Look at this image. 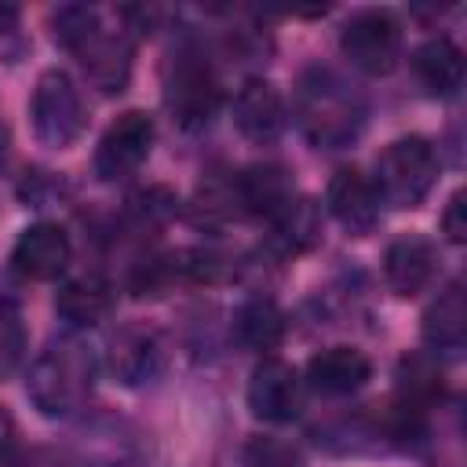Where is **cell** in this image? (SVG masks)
<instances>
[{
	"label": "cell",
	"instance_id": "6da1fadb",
	"mask_svg": "<svg viewBox=\"0 0 467 467\" xmlns=\"http://www.w3.org/2000/svg\"><path fill=\"white\" fill-rule=\"evenodd\" d=\"M95 387V358L77 336L51 339L26 372V398L40 416L66 420L84 409Z\"/></svg>",
	"mask_w": 467,
	"mask_h": 467
},
{
	"label": "cell",
	"instance_id": "7a4b0ae2",
	"mask_svg": "<svg viewBox=\"0 0 467 467\" xmlns=\"http://www.w3.org/2000/svg\"><path fill=\"white\" fill-rule=\"evenodd\" d=\"M296 124L299 131L325 150H339L358 139L365 124L361 99L332 73V69H306L296 88Z\"/></svg>",
	"mask_w": 467,
	"mask_h": 467
},
{
	"label": "cell",
	"instance_id": "3957f363",
	"mask_svg": "<svg viewBox=\"0 0 467 467\" xmlns=\"http://www.w3.org/2000/svg\"><path fill=\"white\" fill-rule=\"evenodd\" d=\"M438 171H441V161L434 146L423 135H405V139H394L376 157L372 190L390 208H416L434 190Z\"/></svg>",
	"mask_w": 467,
	"mask_h": 467
},
{
	"label": "cell",
	"instance_id": "277c9868",
	"mask_svg": "<svg viewBox=\"0 0 467 467\" xmlns=\"http://www.w3.org/2000/svg\"><path fill=\"white\" fill-rule=\"evenodd\" d=\"M164 106L186 131L204 128L219 109V80L197 47H175L164 66Z\"/></svg>",
	"mask_w": 467,
	"mask_h": 467
},
{
	"label": "cell",
	"instance_id": "5b68a950",
	"mask_svg": "<svg viewBox=\"0 0 467 467\" xmlns=\"http://www.w3.org/2000/svg\"><path fill=\"white\" fill-rule=\"evenodd\" d=\"M33 135L47 150H69L84 131V102L66 69H44L29 99Z\"/></svg>",
	"mask_w": 467,
	"mask_h": 467
},
{
	"label": "cell",
	"instance_id": "8992f818",
	"mask_svg": "<svg viewBox=\"0 0 467 467\" xmlns=\"http://www.w3.org/2000/svg\"><path fill=\"white\" fill-rule=\"evenodd\" d=\"M339 51L354 69L387 77L401 62V22L387 7H361L343 22Z\"/></svg>",
	"mask_w": 467,
	"mask_h": 467
},
{
	"label": "cell",
	"instance_id": "52a82bcc",
	"mask_svg": "<svg viewBox=\"0 0 467 467\" xmlns=\"http://www.w3.org/2000/svg\"><path fill=\"white\" fill-rule=\"evenodd\" d=\"M153 146V117L146 109H124L95 146V175L102 182H117L135 175Z\"/></svg>",
	"mask_w": 467,
	"mask_h": 467
},
{
	"label": "cell",
	"instance_id": "ba28073f",
	"mask_svg": "<svg viewBox=\"0 0 467 467\" xmlns=\"http://www.w3.org/2000/svg\"><path fill=\"white\" fill-rule=\"evenodd\" d=\"M248 409L263 423H288L303 409V379L285 358H263L248 379Z\"/></svg>",
	"mask_w": 467,
	"mask_h": 467
},
{
	"label": "cell",
	"instance_id": "9c48e42d",
	"mask_svg": "<svg viewBox=\"0 0 467 467\" xmlns=\"http://www.w3.org/2000/svg\"><path fill=\"white\" fill-rule=\"evenodd\" d=\"M106 365L117 383L146 387L164 368V343L150 325H124L113 332V339L106 347Z\"/></svg>",
	"mask_w": 467,
	"mask_h": 467
},
{
	"label": "cell",
	"instance_id": "30bf717a",
	"mask_svg": "<svg viewBox=\"0 0 467 467\" xmlns=\"http://www.w3.org/2000/svg\"><path fill=\"white\" fill-rule=\"evenodd\" d=\"M73 259L69 234L58 223H33L18 234L11 248V266L29 281H55Z\"/></svg>",
	"mask_w": 467,
	"mask_h": 467
},
{
	"label": "cell",
	"instance_id": "8fae6325",
	"mask_svg": "<svg viewBox=\"0 0 467 467\" xmlns=\"http://www.w3.org/2000/svg\"><path fill=\"white\" fill-rule=\"evenodd\" d=\"M285 120H288L285 117V99L270 80L248 77L237 88V95H234V124L248 142H255V146L277 142V135L285 131Z\"/></svg>",
	"mask_w": 467,
	"mask_h": 467
},
{
	"label": "cell",
	"instance_id": "7c38bea8",
	"mask_svg": "<svg viewBox=\"0 0 467 467\" xmlns=\"http://www.w3.org/2000/svg\"><path fill=\"white\" fill-rule=\"evenodd\" d=\"M325 204H328L332 219H336L343 230L358 234V237L372 234L376 223H379V197H376V190H372V179L361 175L354 164L332 171V179H328V186H325Z\"/></svg>",
	"mask_w": 467,
	"mask_h": 467
},
{
	"label": "cell",
	"instance_id": "4fadbf2b",
	"mask_svg": "<svg viewBox=\"0 0 467 467\" xmlns=\"http://www.w3.org/2000/svg\"><path fill=\"white\" fill-rule=\"evenodd\" d=\"M438 248L423 234H401L383 252V277L394 296H420L438 277Z\"/></svg>",
	"mask_w": 467,
	"mask_h": 467
},
{
	"label": "cell",
	"instance_id": "5bb4252c",
	"mask_svg": "<svg viewBox=\"0 0 467 467\" xmlns=\"http://www.w3.org/2000/svg\"><path fill=\"white\" fill-rule=\"evenodd\" d=\"M88 80L102 91V95H117L128 88V77H131V36L120 33V29H95L84 47L77 51Z\"/></svg>",
	"mask_w": 467,
	"mask_h": 467
},
{
	"label": "cell",
	"instance_id": "9a60e30c",
	"mask_svg": "<svg viewBox=\"0 0 467 467\" xmlns=\"http://www.w3.org/2000/svg\"><path fill=\"white\" fill-rule=\"evenodd\" d=\"M306 379H310L314 390L332 394V398H343V394L361 390L372 379V361L365 358V350L347 347V343H336V347L317 350L306 361Z\"/></svg>",
	"mask_w": 467,
	"mask_h": 467
},
{
	"label": "cell",
	"instance_id": "2e32d148",
	"mask_svg": "<svg viewBox=\"0 0 467 467\" xmlns=\"http://www.w3.org/2000/svg\"><path fill=\"white\" fill-rule=\"evenodd\" d=\"M412 73L427 95L449 99L463 84V51L449 36H431L412 51Z\"/></svg>",
	"mask_w": 467,
	"mask_h": 467
},
{
	"label": "cell",
	"instance_id": "e0dca14e",
	"mask_svg": "<svg viewBox=\"0 0 467 467\" xmlns=\"http://www.w3.org/2000/svg\"><path fill=\"white\" fill-rule=\"evenodd\" d=\"M55 314L69 328H95V325H102L113 314V288L102 277H95V274L73 277V281H66L58 288Z\"/></svg>",
	"mask_w": 467,
	"mask_h": 467
},
{
	"label": "cell",
	"instance_id": "ac0fdd59",
	"mask_svg": "<svg viewBox=\"0 0 467 467\" xmlns=\"http://www.w3.org/2000/svg\"><path fill=\"white\" fill-rule=\"evenodd\" d=\"M423 339L431 350H463L467 343V303H463V285L452 281L445 292H438V299L423 310V325H420Z\"/></svg>",
	"mask_w": 467,
	"mask_h": 467
},
{
	"label": "cell",
	"instance_id": "d6986e66",
	"mask_svg": "<svg viewBox=\"0 0 467 467\" xmlns=\"http://www.w3.org/2000/svg\"><path fill=\"white\" fill-rule=\"evenodd\" d=\"M241 193H237V171H208L190 201V219L204 230H223L226 223L241 219Z\"/></svg>",
	"mask_w": 467,
	"mask_h": 467
},
{
	"label": "cell",
	"instance_id": "ffe728a7",
	"mask_svg": "<svg viewBox=\"0 0 467 467\" xmlns=\"http://www.w3.org/2000/svg\"><path fill=\"white\" fill-rule=\"evenodd\" d=\"M237 193H241L244 215H266V219H274L296 197L292 179L281 164H252L237 171Z\"/></svg>",
	"mask_w": 467,
	"mask_h": 467
},
{
	"label": "cell",
	"instance_id": "44dd1931",
	"mask_svg": "<svg viewBox=\"0 0 467 467\" xmlns=\"http://www.w3.org/2000/svg\"><path fill=\"white\" fill-rule=\"evenodd\" d=\"M274 234H270V244L281 252V255H303L310 252L317 241H321V208L317 201L310 197H292L274 219H270Z\"/></svg>",
	"mask_w": 467,
	"mask_h": 467
},
{
	"label": "cell",
	"instance_id": "7402d4cb",
	"mask_svg": "<svg viewBox=\"0 0 467 467\" xmlns=\"http://www.w3.org/2000/svg\"><path fill=\"white\" fill-rule=\"evenodd\" d=\"M285 314H281V306L274 303V299H263V296H255V299H244L241 306H237V314H234V336H237V343L241 347H248V350H277L281 347V339H285Z\"/></svg>",
	"mask_w": 467,
	"mask_h": 467
},
{
	"label": "cell",
	"instance_id": "603a6c76",
	"mask_svg": "<svg viewBox=\"0 0 467 467\" xmlns=\"http://www.w3.org/2000/svg\"><path fill=\"white\" fill-rule=\"evenodd\" d=\"M398 387H401V398L398 401H405L412 409H423L431 398L441 394V365H438V358H431V354H409V358H401V365H398Z\"/></svg>",
	"mask_w": 467,
	"mask_h": 467
},
{
	"label": "cell",
	"instance_id": "cb8c5ba5",
	"mask_svg": "<svg viewBox=\"0 0 467 467\" xmlns=\"http://www.w3.org/2000/svg\"><path fill=\"white\" fill-rule=\"evenodd\" d=\"M128 215L139 230H161L179 215V197L168 186H146L128 197Z\"/></svg>",
	"mask_w": 467,
	"mask_h": 467
},
{
	"label": "cell",
	"instance_id": "d4e9b609",
	"mask_svg": "<svg viewBox=\"0 0 467 467\" xmlns=\"http://www.w3.org/2000/svg\"><path fill=\"white\" fill-rule=\"evenodd\" d=\"M99 26H102V22H99V11H95V7H84V4H66V7H58V11L51 15L55 44L66 47V51H73V55L84 47V40H88Z\"/></svg>",
	"mask_w": 467,
	"mask_h": 467
},
{
	"label": "cell",
	"instance_id": "484cf974",
	"mask_svg": "<svg viewBox=\"0 0 467 467\" xmlns=\"http://www.w3.org/2000/svg\"><path fill=\"white\" fill-rule=\"evenodd\" d=\"M26 354V325L15 303L0 299V383L15 376V368L22 365Z\"/></svg>",
	"mask_w": 467,
	"mask_h": 467
},
{
	"label": "cell",
	"instance_id": "4316f807",
	"mask_svg": "<svg viewBox=\"0 0 467 467\" xmlns=\"http://www.w3.org/2000/svg\"><path fill=\"white\" fill-rule=\"evenodd\" d=\"M244 463L248 467H303V456L292 441L281 438H252L244 445Z\"/></svg>",
	"mask_w": 467,
	"mask_h": 467
},
{
	"label": "cell",
	"instance_id": "83f0119b",
	"mask_svg": "<svg viewBox=\"0 0 467 467\" xmlns=\"http://www.w3.org/2000/svg\"><path fill=\"white\" fill-rule=\"evenodd\" d=\"M463 190H456L441 212V234L452 241V244H463L467 241V215H463Z\"/></svg>",
	"mask_w": 467,
	"mask_h": 467
},
{
	"label": "cell",
	"instance_id": "f1b7e54d",
	"mask_svg": "<svg viewBox=\"0 0 467 467\" xmlns=\"http://www.w3.org/2000/svg\"><path fill=\"white\" fill-rule=\"evenodd\" d=\"M15 22H18V7L15 4H0V33L15 29Z\"/></svg>",
	"mask_w": 467,
	"mask_h": 467
},
{
	"label": "cell",
	"instance_id": "f546056e",
	"mask_svg": "<svg viewBox=\"0 0 467 467\" xmlns=\"http://www.w3.org/2000/svg\"><path fill=\"white\" fill-rule=\"evenodd\" d=\"M7 146H11V139H7V128L0 124V164H4V157H7Z\"/></svg>",
	"mask_w": 467,
	"mask_h": 467
},
{
	"label": "cell",
	"instance_id": "4dcf8cb0",
	"mask_svg": "<svg viewBox=\"0 0 467 467\" xmlns=\"http://www.w3.org/2000/svg\"><path fill=\"white\" fill-rule=\"evenodd\" d=\"M7 431H11V420H7V412H4V409H0V441H4V438H7Z\"/></svg>",
	"mask_w": 467,
	"mask_h": 467
}]
</instances>
